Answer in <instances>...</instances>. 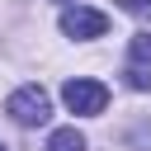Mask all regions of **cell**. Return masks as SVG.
Masks as SVG:
<instances>
[{
	"instance_id": "1",
	"label": "cell",
	"mask_w": 151,
	"mask_h": 151,
	"mask_svg": "<svg viewBox=\"0 0 151 151\" xmlns=\"http://www.w3.org/2000/svg\"><path fill=\"white\" fill-rule=\"evenodd\" d=\"M5 113H9L19 127H42V123L52 118V99H47L42 85H19V90L5 99Z\"/></svg>"
},
{
	"instance_id": "2",
	"label": "cell",
	"mask_w": 151,
	"mask_h": 151,
	"mask_svg": "<svg viewBox=\"0 0 151 151\" xmlns=\"http://www.w3.org/2000/svg\"><path fill=\"white\" fill-rule=\"evenodd\" d=\"M61 99H66V109H71V113L94 118V113H104L109 90H104L99 80H90V76H76V80H66V85H61Z\"/></svg>"
},
{
	"instance_id": "3",
	"label": "cell",
	"mask_w": 151,
	"mask_h": 151,
	"mask_svg": "<svg viewBox=\"0 0 151 151\" xmlns=\"http://www.w3.org/2000/svg\"><path fill=\"white\" fill-rule=\"evenodd\" d=\"M104 28H109V14H99V9H85V5L61 9V33L66 38H104Z\"/></svg>"
},
{
	"instance_id": "4",
	"label": "cell",
	"mask_w": 151,
	"mask_h": 151,
	"mask_svg": "<svg viewBox=\"0 0 151 151\" xmlns=\"http://www.w3.org/2000/svg\"><path fill=\"white\" fill-rule=\"evenodd\" d=\"M47 151H85V137H80L76 127H57V132L47 137Z\"/></svg>"
},
{
	"instance_id": "5",
	"label": "cell",
	"mask_w": 151,
	"mask_h": 151,
	"mask_svg": "<svg viewBox=\"0 0 151 151\" xmlns=\"http://www.w3.org/2000/svg\"><path fill=\"white\" fill-rule=\"evenodd\" d=\"M127 61H132V66H151V33H132V42H127Z\"/></svg>"
},
{
	"instance_id": "6",
	"label": "cell",
	"mask_w": 151,
	"mask_h": 151,
	"mask_svg": "<svg viewBox=\"0 0 151 151\" xmlns=\"http://www.w3.org/2000/svg\"><path fill=\"white\" fill-rule=\"evenodd\" d=\"M127 85L132 90H151V66H132L127 61Z\"/></svg>"
},
{
	"instance_id": "7",
	"label": "cell",
	"mask_w": 151,
	"mask_h": 151,
	"mask_svg": "<svg viewBox=\"0 0 151 151\" xmlns=\"http://www.w3.org/2000/svg\"><path fill=\"white\" fill-rule=\"evenodd\" d=\"M118 9H127L132 19H151V0H118Z\"/></svg>"
},
{
	"instance_id": "8",
	"label": "cell",
	"mask_w": 151,
	"mask_h": 151,
	"mask_svg": "<svg viewBox=\"0 0 151 151\" xmlns=\"http://www.w3.org/2000/svg\"><path fill=\"white\" fill-rule=\"evenodd\" d=\"M0 151H5V146H0Z\"/></svg>"
}]
</instances>
